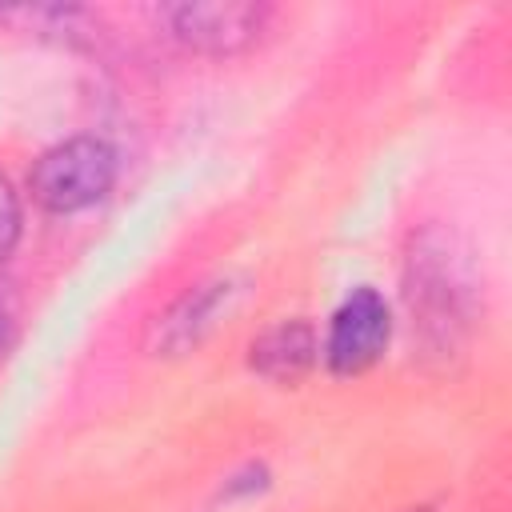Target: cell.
<instances>
[{"label": "cell", "mask_w": 512, "mask_h": 512, "mask_svg": "<svg viewBox=\"0 0 512 512\" xmlns=\"http://www.w3.org/2000/svg\"><path fill=\"white\" fill-rule=\"evenodd\" d=\"M8 344H12V320H8V312H4V304H0V360H4Z\"/></svg>", "instance_id": "9c48e42d"}, {"label": "cell", "mask_w": 512, "mask_h": 512, "mask_svg": "<svg viewBox=\"0 0 512 512\" xmlns=\"http://www.w3.org/2000/svg\"><path fill=\"white\" fill-rule=\"evenodd\" d=\"M388 336H392V312L384 296L376 288H356L336 304L320 356L332 376H360L384 356Z\"/></svg>", "instance_id": "3957f363"}, {"label": "cell", "mask_w": 512, "mask_h": 512, "mask_svg": "<svg viewBox=\"0 0 512 512\" xmlns=\"http://www.w3.org/2000/svg\"><path fill=\"white\" fill-rule=\"evenodd\" d=\"M20 224H24L20 200H16L12 184L0 176V260L12 256V248H16V240H20Z\"/></svg>", "instance_id": "52a82bcc"}, {"label": "cell", "mask_w": 512, "mask_h": 512, "mask_svg": "<svg viewBox=\"0 0 512 512\" xmlns=\"http://www.w3.org/2000/svg\"><path fill=\"white\" fill-rule=\"evenodd\" d=\"M160 16L168 32L200 56H236L268 24V8L244 0H188L164 8Z\"/></svg>", "instance_id": "277c9868"}, {"label": "cell", "mask_w": 512, "mask_h": 512, "mask_svg": "<svg viewBox=\"0 0 512 512\" xmlns=\"http://www.w3.org/2000/svg\"><path fill=\"white\" fill-rule=\"evenodd\" d=\"M260 488H268V468H264V464H248L244 472H236V476L224 480L220 496H224V500H236V496H252V492H260Z\"/></svg>", "instance_id": "ba28073f"}, {"label": "cell", "mask_w": 512, "mask_h": 512, "mask_svg": "<svg viewBox=\"0 0 512 512\" xmlns=\"http://www.w3.org/2000/svg\"><path fill=\"white\" fill-rule=\"evenodd\" d=\"M236 296V280L232 276H216V280H204L196 288H188L160 320H156V332H152V344L164 352V356H180L188 348H196L212 324L220 320V312H228Z\"/></svg>", "instance_id": "5b68a950"}, {"label": "cell", "mask_w": 512, "mask_h": 512, "mask_svg": "<svg viewBox=\"0 0 512 512\" xmlns=\"http://www.w3.org/2000/svg\"><path fill=\"white\" fill-rule=\"evenodd\" d=\"M404 296L420 344L440 356L456 352L472 324V276L464 268V256L452 248V236L424 232L420 240H412Z\"/></svg>", "instance_id": "6da1fadb"}, {"label": "cell", "mask_w": 512, "mask_h": 512, "mask_svg": "<svg viewBox=\"0 0 512 512\" xmlns=\"http://www.w3.org/2000/svg\"><path fill=\"white\" fill-rule=\"evenodd\" d=\"M320 360V336L308 320H280L268 332H260L248 348V364L256 376L272 384H296L312 372Z\"/></svg>", "instance_id": "8992f818"}, {"label": "cell", "mask_w": 512, "mask_h": 512, "mask_svg": "<svg viewBox=\"0 0 512 512\" xmlns=\"http://www.w3.org/2000/svg\"><path fill=\"white\" fill-rule=\"evenodd\" d=\"M116 184V152L100 136H68L40 152L28 172L32 200L52 216H76L96 208Z\"/></svg>", "instance_id": "7a4b0ae2"}]
</instances>
